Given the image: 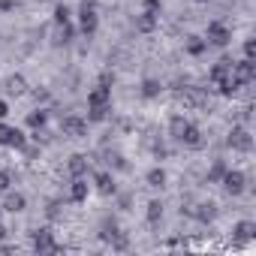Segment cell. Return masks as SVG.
I'll list each match as a JSON object with an SVG mask.
<instances>
[{"label":"cell","instance_id":"obj_17","mask_svg":"<svg viewBox=\"0 0 256 256\" xmlns=\"http://www.w3.org/2000/svg\"><path fill=\"white\" fill-rule=\"evenodd\" d=\"M208 42H205V36H196V34H190L187 40H184V52L190 54V58H202V54H208Z\"/></svg>","mask_w":256,"mask_h":256},{"label":"cell","instance_id":"obj_39","mask_svg":"<svg viewBox=\"0 0 256 256\" xmlns=\"http://www.w3.org/2000/svg\"><path fill=\"white\" fill-rule=\"evenodd\" d=\"M6 118H10V102L0 100V120H6Z\"/></svg>","mask_w":256,"mask_h":256},{"label":"cell","instance_id":"obj_24","mask_svg":"<svg viewBox=\"0 0 256 256\" xmlns=\"http://www.w3.org/2000/svg\"><path fill=\"white\" fill-rule=\"evenodd\" d=\"M76 40V28L70 24H54V46H70Z\"/></svg>","mask_w":256,"mask_h":256},{"label":"cell","instance_id":"obj_1","mask_svg":"<svg viewBox=\"0 0 256 256\" xmlns=\"http://www.w3.org/2000/svg\"><path fill=\"white\" fill-rule=\"evenodd\" d=\"M108 112H112V88H102V84L90 88L88 90V120L100 124L108 118Z\"/></svg>","mask_w":256,"mask_h":256},{"label":"cell","instance_id":"obj_35","mask_svg":"<svg viewBox=\"0 0 256 256\" xmlns=\"http://www.w3.org/2000/svg\"><path fill=\"white\" fill-rule=\"evenodd\" d=\"M96 84L112 88V84H114V72H112V70H102V72H100V78H96Z\"/></svg>","mask_w":256,"mask_h":256},{"label":"cell","instance_id":"obj_31","mask_svg":"<svg viewBox=\"0 0 256 256\" xmlns=\"http://www.w3.org/2000/svg\"><path fill=\"white\" fill-rule=\"evenodd\" d=\"M223 172H226V163H223V160H217V163H214V166L208 169V184H220Z\"/></svg>","mask_w":256,"mask_h":256},{"label":"cell","instance_id":"obj_13","mask_svg":"<svg viewBox=\"0 0 256 256\" xmlns=\"http://www.w3.org/2000/svg\"><path fill=\"white\" fill-rule=\"evenodd\" d=\"M0 208H4L6 214H22L24 208H28V196L22 193V190H6V196H4V205H0Z\"/></svg>","mask_w":256,"mask_h":256},{"label":"cell","instance_id":"obj_38","mask_svg":"<svg viewBox=\"0 0 256 256\" xmlns=\"http://www.w3.org/2000/svg\"><path fill=\"white\" fill-rule=\"evenodd\" d=\"M16 10V0H0V12H12Z\"/></svg>","mask_w":256,"mask_h":256},{"label":"cell","instance_id":"obj_6","mask_svg":"<svg viewBox=\"0 0 256 256\" xmlns=\"http://www.w3.org/2000/svg\"><path fill=\"white\" fill-rule=\"evenodd\" d=\"M30 247L36 253H64V247L54 241V232L52 229H34L30 232Z\"/></svg>","mask_w":256,"mask_h":256},{"label":"cell","instance_id":"obj_20","mask_svg":"<svg viewBox=\"0 0 256 256\" xmlns=\"http://www.w3.org/2000/svg\"><path fill=\"white\" fill-rule=\"evenodd\" d=\"M181 100H184V106H190V108H202V106L208 102V96H205L202 88H184V90H181Z\"/></svg>","mask_w":256,"mask_h":256},{"label":"cell","instance_id":"obj_9","mask_svg":"<svg viewBox=\"0 0 256 256\" xmlns=\"http://www.w3.org/2000/svg\"><path fill=\"white\" fill-rule=\"evenodd\" d=\"M220 184H223V190H226L229 196H241V193L247 190V175H244L241 169H229V166H226Z\"/></svg>","mask_w":256,"mask_h":256},{"label":"cell","instance_id":"obj_26","mask_svg":"<svg viewBox=\"0 0 256 256\" xmlns=\"http://www.w3.org/2000/svg\"><path fill=\"white\" fill-rule=\"evenodd\" d=\"M232 232H235V241H250V238H256V223L253 220H238Z\"/></svg>","mask_w":256,"mask_h":256},{"label":"cell","instance_id":"obj_8","mask_svg":"<svg viewBox=\"0 0 256 256\" xmlns=\"http://www.w3.org/2000/svg\"><path fill=\"white\" fill-rule=\"evenodd\" d=\"M60 133L70 139H84L88 136V118L82 114H64L60 118Z\"/></svg>","mask_w":256,"mask_h":256},{"label":"cell","instance_id":"obj_37","mask_svg":"<svg viewBox=\"0 0 256 256\" xmlns=\"http://www.w3.org/2000/svg\"><path fill=\"white\" fill-rule=\"evenodd\" d=\"M46 214L54 220V217H60V202H48V208H46Z\"/></svg>","mask_w":256,"mask_h":256},{"label":"cell","instance_id":"obj_25","mask_svg":"<svg viewBox=\"0 0 256 256\" xmlns=\"http://www.w3.org/2000/svg\"><path fill=\"white\" fill-rule=\"evenodd\" d=\"M163 211H166V205H163L160 199H151V202L145 205V220H148L151 226H157V223L163 220Z\"/></svg>","mask_w":256,"mask_h":256},{"label":"cell","instance_id":"obj_23","mask_svg":"<svg viewBox=\"0 0 256 256\" xmlns=\"http://www.w3.org/2000/svg\"><path fill=\"white\" fill-rule=\"evenodd\" d=\"M160 24V16H151V12H139L136 16V30L139 34H154Z\"/></svg>","mask_w":256,"mask_h":256},{"label":"cell","instance_id":"obj_22","mask_svg":"<svg viewBox=\"0 0 256 256\" xmlns=\"http://www.w3.org/2000/svg\"><path fill=\"white\" fill-rule=\"evenodd\" d=\"M24 124H28V130H46V124H48V108H34V112H28Z\"/></svg>","mask_w":256,"mask_h":256},{"label":"cell","instance_id":"obj_30","mask_svg":"<svg viewBox=\"0 0 256 256\" xmlns=\"http://www.w3.org/2000/svg\"><path fill=\"white\" fill-rule=\"evenodd\" d=\"M108 247H112L114 253H124V250H130V235H126V232L120 229V232H118V235L108 241Z\"/></svg>","mask_w":256,"mask_h":256},{"label":"cell","instance_id":"obj_43","mask_svg":"<svg viewBox=\"0 0 256 256\" xmlns=\"http://www.w3.org/2000/svg\"><path fill=\"white\" fill-rule=\"evenodd\" d=\"M193 4H208V0H193Z\"/></svg>","mask_w":256,"mask_h":256},{"label":"cell","instance_id":"obj_44","mask_svg":"<svg viewBox=\"0 0 256 256\" xmlns=\"http://www.w3.org/2000/svg\"><path fill=\"white\" fill-rule=\"evenodd\" d=\"M0 220H4V208H0Z\"/></svg>","mask_w":256,"mask_h":256},{"label":"cell","instance_id":"obj_42","mask_svg":"<svg viewBox=\"0 0 256 256\" xmlns=\"http://www.w3.org/2000/svg\"><path fill=\"white\" fill-rule=\"evenodd\" d=\"M12 250H16L12 244H0V253H12Z\"/></svg>","mask_w":256,"mask_h":256},{"label":"cell","instance_id":"obj_4","mask_svg":"<svg viewBox=\"0 0 256 256\" xmlns=\"http://www.w3.org/2000/svg\"><path fill=\"white\" fill-rule=\"evenodd\" d=\"M205 42L214 46V48H226V46L232 42V28H229L226 22H220V18L208 22V28H205Z\"/></svg>","mask_w":256,"mask_h":256},{"label":"cell","instance_id":"obj_28","mask_svg":"<svg viewBox=\"0 0 256 256\" xmlns=\"http://www.w3.org/2000/svg\"><path fill=\"white\" fill-rule=\"evenodd\" d=\"M52 22H54V24H70V22H72V10H70L66 4H58L54 12H52Z\"/></svg>","mask_w":256,"mask_h":256},{"label":"cell","instance_id":"obj_19","mask_svg":"<svg viewBox=\"0 0 256 256\" xmlns=\"http://www.w3.org/2000/svg\"><path fill=\"white\" fill-rule=\"evenodd\" d=\"M160 94H163V82L160 78H151V76L142 78V84H139V96L142 100H157Z\"/></svg>","mask_w":256,"mask_h":256},{"label":"cell","instance_id":"obj_21","mask_svg":"<svg viewBox=\"0 0 256 256\" xmlns=\"http://www.w3.org/2000/svg\"><path fill=\"white\" fill-rule=\"evenodd\" d=\"M211 84H214V88H217V94H220V96H226V100H232V96L241 90V84H238L232 76H223V78H217V82H211Z\"/></svg>","mask_w":256,"mask_h":256},{"label":"cell","instance_id":"obj_10","mask_svg":"<svg viewBox=\"0 0 256 256\" xmlns=\"http://www.w3.org/2000/svg\"><path fill=\"white\" fill-rule=\"evenodd\" d=\"M178 142H181L187 151H202V148H205L202 126H199V124H193V120H187V126H184V133L178 136Z\"/></svg>","mask_w":256,"mask_h":256},{"label":"cell","instance_id":"obj_29","mask_svg":"<svg viewBox=\"0 0 256 256\" xmlns=\"http://www.w3.org/2000/svg\"><path fill=\"white\" fill-rule=\"evenodd\" d=\"M184 126H187V118H184V114H172V118H169V136H172L175 142H178V136L184 133Z\"/></svg>","mask_w":256,"mask_h":256},{"label":"cell","instance_id":"obj_2","mask_svg":"<svg viewBox=\"0 0 256 256\" xmlns=\"http://www.w3.org/2000/svg\"><path fill=\"white\" fill-rule=\"evenodd\" d=\"M76 18H78V30L88 40L96 36V30H100V6H96V0H78Z\"/></svg>","mask_w":256,"mask_h":256},{"label":"cell","instance_id":"obj_33","mask_svg":"<svg viewBox=\"0 0 256 256\" xmlns=\"http://www.w3.org/2000/svg\"><path fill=\"white\" fill-rule=\"evenodd\" d=\"M12 187V172L10 169H0V193H6Z\"/></svg>","mask_w":256,"mask_h":256},{"label":"cell","instance_id":"obj_18","mask_svg":"<svg viewBox=\"0 0 256 256\" xmlns=\"http://www.w3.org/2000/svg\"><path fill=\"white\" fill-rule=\"evenodd\" d=\"M30 90V84H28V78L22 76V72H12L10 78H6V94L10 96H24Z\"/></svg>","mask_w":256,"mask_h":256},{"label":"cell","instance_id":"obj_14","mask_svg":"<svg viewBox=\"0 0 256 256\" xmlns=\"http://www.w3.org/2000/svg\"><path fill=\"white\" fill-rule=\"evenodd\" d=\"M88 196H90V184H88V178H72L70 181V202L72 205H84L88 202Z\"/></svg>","mask_w":256,"mask_h":256},{"label":"cell","instance_id":"obj_15","mask_svg":"<svg viewBox=\"0 0 256 256\" xmlns=\"http://www.w3.org/2000/svg\"><path fill=\"white\" fill-rule=\"evenodd\" d=\"M66 172H70L72 178H88V172H90L88 157H84V154H72V157L66 160Z\"/></svg>","mask_w":256,"mask_h":256},{"label":"cell","instance_id":"obj_34","mask_svg":"<svg viewBox=\"0 0 256 256\" xmlns=\"http://www.w3.org/2000/svg\"><path fill=\"white\" fill-rule=\"evenodd\" d=\"M108 166H114L118 172H126V169H130V166H126V160H124L120 154H108Z\"/></svg>","mask_w":256,"mask_h":256},{"label":"cell","instance_id":"obj_40","mask_svg":"<svg viewBox=\"0 0 256 256\" xmlns=\"http://www.w3.org/2000/svg\"><path fill=\"white\" fill-rule=\"evenodd\" d=\"M250 112H253L250 106H244V108H241V124H247V120H250Z\"/></svg>","mask_w":256,"mask_h":256},{"label":"cell","instance_id":"obj_27","mask_svg":"<svg viewBox=\"0 0 256 256\" xmlns=\"http://www.w3.org/2000/svg\"><path fill=\"white\" fill-rule=\"evenodd\" d=\"M118 232H120V226H118V220H112V217H106V220L100 223V241H102V244H108V241H112V238H114Z\"/></svg>","mask_w":256,"mask_h":256},{"label":"cell","instance_id":"obj_16","mask_svg":"<svg viewBox=\"0 0 256 256\" xmlns=\"http://www.w3.org/2000/svg\"><path fill=\"white\" fill-rule=\"evenodd\" d=\"M145 184H148L151 190H166V184H169L166 169H163V166H151V169L145 172Z\"/></svg>","mask_w":256,"mask_h":256},{"label":"cell","instance_id":"obj_5","mask_svg":"<svg viewBox=\"0 0 256 256\" xmlns=\"http://www.w3.org/2000/svg\"><path fill=\"white\" fill-rule=\"evenodd\" d=\"M0 148H10V151H24L28 148V136L18 130V126H10L0 120Z\"/></svg>","mask_w":256,"mask_h":256},{"label":"cell","instance_id":"obj_3","mask_svg":"<svg viewBox=\"0 0 256 256\" xmlns=\"http://www.w3.org/2000/svg\"><path fill=\"white\" fill-rule=\"evenodd\" d=\"M226 148L238 151V154H250L253 151V136L247 124H232V130L226 133Z\"/></svg>","mask_w":256,"mask_h":256},{"label":"cell","instance_id":"obj_12","mask_svg":"<svg viewBox=\"0 0 256 256\" xmlns=\"http://www.w3.org/2000/svg\"><path fill=\"white\" fill-rule=\"evenodd\" d=\"M187 217H193L196 223H214V220H217V205H214V202L187 205Z\"/></svg>","mask_w":256,"mask_h":256},{"label":"cell","instance_id":"obj_32","mask_svg":"<svg viewBox=\"0 0 256 256\" xmlns=\"http://www.w3.org/2000/svg\"><path fill=\"white\" fill-rule=\"evenodd\" d=\"M142 12L160 16V12H163V0H142Z\"/></svg>","mask_w":256,"mask_h":256},{"label":"cell","instance_id":"obj_41","mask_svg":"<svg viewBox=\"0 0 256 256\" xmlns=\"http://www.w3.org/2000/svg\"><path fill=\"white\" fill-rule=\"evenodd\" d=\"M6 235H10V229H6V223L0 220V241H6Z\"/></svg>","mask_w":256,"mask_h":256},{"label":"cell","instance_id":"obj_36","mask_svg":"<svg viewBox=\"0 0 256 256\" xmlns=\"http://www.w3.org/2000/svg\"><path fill=\"white\" fill-rule=\"evenodd\" d=\"M244 58H250V60L256 58V40H253V36L244 40Z\"/></svg>","mask_w":256,"mask_h":256},{"label":"cell","instance_id":"obj_7","mask_svg":"<svg viewBox=\"0 0 256 256\" xmlns=\"http://www.w3.org/2000/svg\"><path fill=\"white\" fill-rule=\"evenodd\" d=\"M229 76L241 84V88H247V84H253L256 82V64L250 60V58H241V60H232V70H229Z\"/></svg>","mask_w":256,"mask_h":256},{"label":"cell","instance_id":"obj_11","mask_svg":"<svg viewBox=\"0 0 256 256\" xmlns=\"http://www.w3.org/2000/svg\"><path fill=\"white\" fill-rule=\"evenodd\" d=\"M94 190L100 196H118V181L112 169H96L94 172Z\"/></svg>","mask_w":256,"mask_h":256}]
</instances>
